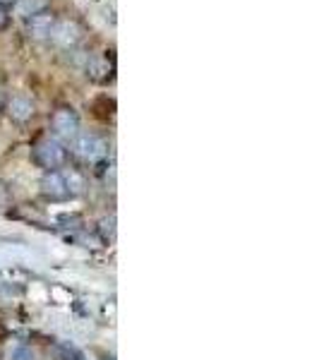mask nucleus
<instances>
[{"label":"nucleus","instance_id":"f8f14e48","mask_svg":"<svg viewBox=\"0 0 319 360\" xmlns=\"http://www.w3.org/2000/svg\"><path fill=\"white\" fill-rule=\"evenodd\" d=\"M8 207H10V190H8V185L0 180V212H5Z\"/></svg>","mask_w":319,"mask_h":360},{"label":"nucleus","instance_id":"2eb2a0df","mask_svg":"<svg viewBox=\"0 0 319 360\" xmlns=\"http://www.w3.org/2000/svg\"><path fill=\"white\" fill-rule=\"evenodd\" d=\"M8 3H15V0H0V5H8Z\"/></svg>","mask_w":319,"mask_h":360},{"label":"nucleus","instance_id":"9b49d317","mask_svg":"<svg viewBox=\"0 0 319 360\" xmlns=\"http://www.w3.org/2000/svg\"><path fill=\"white\" fill-rule=\"evenodd\" d=\"M63 360H86V356L79 348H74V346H65L63 348Z\"/></svg>","mask_w":319,"mask_h":360},{"label":"nucleus","instance_id":"0eeeda50","mask_svg":"<svg viewBox=\"0 0 319 360\" xmlns=\"http://www.w3.org/2000/svg\"><path fill=\"white\" fill-rule=\"evenodd\" d=\"M56 25V15L51 13H41L34 15L27 20V37L34 39V41H44V39L51 37V29Z\"/></svg>","mask_w":319,"mask_h":360},{"label":"nucleus","instance_id":"f257e3e1","mask_svg":"<svg viewBox=\"0 0 319 360\" xmlns=\"http://www.w3.org/2000/svg\"><path fill=\"white\" fill-rule=\"evenodd\" d=\"M34 161L46 171H58L60 166H65L67 149L58 139H44L34 147Z\"/></svg>","mask_w":319,"mask_h":360},{"label":"nucleus","instance_id":"6e6552de","mask_svg":"<svg viewBox=\"0 0 319 360\" xmlns=\"http://www.w3.org/2000/svg\"><path fill=\"white\" fill-rule=\"evenodd\" d=\"M86 75H89L94 82H106L108 77H111V72H113V65H111V60H108L106 56H91V58H86Z\"/></svg>","mask_w":319,"mask_h":360},{"label":"nucleus","instance_id":"4468645a","mask_svg":"<svg viewBox=\"0 0 319 360\" xmlns=\"http://www.w3.org/2000/svg\"><path fill=\"white\" fill-rule=\"evenodd\" d=\"M5 103H8V89H5V86L0 84V111L5 108Z\"/></svg>","mask_w":319,"mask_h":360},{"label":"nucleus","instance_id":"f03ea898","mask_svg":"<svg viewBox=\"0 0 319 360\" xmlns=\"http://www.w3.org/2000/svg\"><path fill=\"white\" fill-rule=\"evenodd\" d=\"M51 127H53V135L60 139H74L79 135V118L72 108H58L51 118Z\"/></svg>","mask_w":319,"mask_h":360},{"label":"nucleus","instance_id":"423d86ee","mask_svg":"<svg viewBox=\"0 0 319 360\" xmlns=\"http://www.w3.org/2000/svg\"><path fill=\"white\" fill-rule=\"evenodd\" d=\"M5 108H8V115L15 120V123H27V120H32L34 113H37V103L25 94H17L13 98H8Z\"/></svg>","mask_w":319,"mask_h":360},{"label":"nucleus","instance_id":"9d476101","mask_svg":"<svg viewBox=\"0 0 319 360\" xmlns=\"http://www.w3.org/2000/svg\"><path fill=\"white\" fill-rule=\"evenodd\" d=\"M5 360H34V348L25 341H13L5 351Z\"/></svg>","mask_w":319,"mask_h":360},{"label":"nucleus","instance_id":"1a4fd4ad","mask_svg":"<svg viewBox=\"0 0 319 360\" xmlns=\"http://www.w3.org/2000/svg\"><path fill=\"white\" fill-rule=\"evenodd\" d=\"M15 15L22 17V20H29L34 15H41L48 10L51 0H15Z\"/></svg>","mask_w":319,"mask_h":360},{"label":"nucleus","instance_id":"20e7f679","mask_svg":"<svg viewBox=\"0 0 319 360\" xmlns=\"http://www.w3.org/2000/svg\"><path fill=\"white\" fill-rule=\"evenodd\" d=\"M72 142H74V152H77V156H82L84 161H96L106 154V142L96 135H89V132L77 135Z\"/></svg>","mask_w":319,"mask_h":360},{"label":"nucleus","instance_id":"39448f33","mask_svg":"<svg viewBox=\"0 0 319 360\" xmlns=\"http://www.w3.org/2000/svg\"><path fill=\"white\" fill-rule=\"evenodd\" d=\"M41 193L44 197L53 202L67 200L70 197V188H67V178L58 171H46V176L41 178Z\"/></svg>","mask_w":319,"mask_h":360},{"label":"nucleus","instance_id":"7ed1b4c3","mask_svg":"<svg viewBox=\"0 0 319 360\" xmlns=\"http://www.w3.org/2000/svg\"><path fill=\"white\" fill-rule=\"evenodd\" d=\"M79 37H82V29L77 27V22L56 20V25H53V29H51L48 39L56 46H60V49H72V46L79 41Z\"/></svg>","mask_w":319,"mask_h":360},{"label":"nucleus","instance_id":"ddd939ff","mask_svg":"<svg viewBox=\"0 0 319 360\" xmlns=\"http://www.w3.org/2000/svg\"><path fill=\"white\" fill-rule=\"evenodd\" d=\"M8 22H10L8 10H5V5H0V29H5V27H8Z\"/></svg>","mask_w":319,"mask_h":360},{"label":"nucleus","instance_id":"dca6fc26","mask_svg":"<svg viewBox=\"0 0 319 360\" xmlns=\"http://www.w3.org/2000/svg\"><path fill=\"white\" fill-rule=\"evenodd\" d=\"M103 360H113V358H103Z\"/></svg>","mask_w":319,"mask_h":360}]
</instances>
